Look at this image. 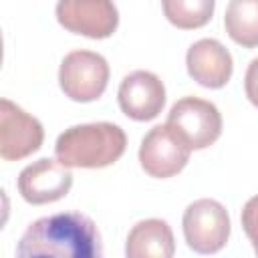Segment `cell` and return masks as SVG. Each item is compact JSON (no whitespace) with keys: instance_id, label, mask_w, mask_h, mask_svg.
I'll list each match as a JSON object with an SVG mask.
<instances>
[{"instance_id":"10","label":"cell","mask_w":258,"mask_h":258,"mask_svg":"<svg viewBox=\"0 0 258 258\" xmlns=\"http://www.w3.org/2000/svg\"><path fill=\"white\" fill-rule=\"evenodd\" d=\"M117 99L127 117L135 121H151L165 105V87L155 73L133 71L123 77Z\"/></svg>"},{"instance_id":"8","label":"cell","mask_w":258,"mask_h":258,"mask_svg":"<svg viewBox=\"0 0 258 258\" xmlns=\"http://www.w3.org/2000/svg\"><path fill=\"white\" fill-rule=\"evenodd\" d=\"M56 20L69 32L107 38L117 30L119 12L113 0H58Z\"/></svg>"},{"instance_id":"2","label":"cell","mask_w":258,"mask_h":258,"mask_svg":"<svg viewBox=\"0 0 258 258\" xmlns=\"http://www.w3.org/2000/svg\"><path fill=\"white\" fill-rule=\"evenodd\" d=\"M127 147L125 131L109 121L83 123L64 129L54 145V155L67 167L99 169L115 163Z\"/></svg>"},{"instance_id":"15","label":"cell","mask_w":258,"mask_h":258,"mask_svg":"<svg viewBox=\"0 0 258 258\" xmlns=\"http://www.w3.org/2000/svg\"><path fill=\"white\" fill-rule=\"evenodd\" d=\"M242 228H244L248 240L252 242L254 252L258 254V196L250 198L244 204V210H242Z\"/></svg>"},{"instance_id":"5","label":"cell","mask_w":258,"mask_h":258,"mask_svg":"<svg viewBox=\"0 0 258 258\" xmlns=\"http://www.w3.org/2000/svg\"><path fill=\"white\" fill-rule=\"evenodd\" d=\"M191 145L171 125H155L141 139L139 163L151 177H171L179 173L189 161Z\"/></svg>"},{"instance_id":"3","label":"cell","mask_w":258,"mask_h":258,"mask_svg":"<svg viewBox=\"0 0 258 258\" xmlns=\"http://www.w3.org/2000/svg\"><path fill=\"white\" fill-rule=\"evenodd\" d=\"M187 246L198 254H216L230 236V216L226 208L210 198L191 202L181 218Z\"/></svg>"},{"instance_id":"4","label":"cell","mask_w":258,"mask_h":258,"mask_svg":"<svg viewBox=\"0 0 258 258\" xmlns=\"http://www.w3.org/2000/svg\"><path fill=\"white\" fill-rule=\"evenodd\" d=\"M109 83V64L105 56L93 50L69 52L58 69V85L62 93L77 103L97 101Z\"/></svg>"},{"instance_id":"1","label":"cell","mask_w":258,"mask_h":258,"mask_svg":"<svg viewBox=\"0 0 258 258\" xmlns=\"http://www.w3.org/2000/svg\"><path fill=\"white\" fill-rule=\"evenodd\" d=\"M16 256L99 258L103 256L101 234L95 222L81 212H60L38 218L22 234Z\"/></svg>"},{"instance_id":"7","label":"cell","mask_w":258,"mask_h":258,"mask_svg":"<svg viewBox=\"0 0 258 258\" xmlns=\"http://www.w3.org/2000/svg\"><path fill=\"white\" fill-rule=\"evenodd\" d=\"M44 139L40 121L10 99L0 101V157L18 161L38 151Z\"/></svg>"},{"instance_id":"9","label":"cell","mask_w":258,"mask_h":258,"mask_svg":"<svg viewBox=\"0 0 258 258\" xmlns=\"http://www.w3.org/2000/svg\"><path fill=\"white\" fill-rule=\"evenodd\" d=\"M73 173L58 159L40 157L26 165L18 175V194L32 206L52 204L71 191Z\"/></svg>"},{"instance_id":"11","label":"cell","mask_w":258,"mask_h":258,"mask_svg":"<svg viewBox=\"0 0 258 258\" xmlns=\"http://www.w3.org/2000/svg\"><path fill=\"white\" fill-rule=\"evenodd\" d=\"M185 64L189 77L206 89H222L234 71L232 54L216 38H202L187 48Z\"/></svg>"},{"instance_id":"12","label":"cell","mask_w":258,"mask_h":258,"mask_svg":"<svg viewBox=\"0 0 258 258\" xmlns=\"http://www.w3.org/2000/svg\"><path fill=\"white\" fill-rule=\"evenodd\" d=\"M173 252V232L165 220H141L131 228L127 236V258H171Z\"/></svg>"},{"instance_id":"14","label":"cell","mask_w":258,"mask_h":258,"mask_svg":"<svg viewBox=\"0 0 258 258\" xmlns=\"http://www.w3.org/2000/svg\"><path fill=\"white\" fill-rule=\"evenodd\" d=\"M161 4L165 18L181 30L206 26L216 8V0H161Z\"/></svg>"},{"instance_id":"13","label":"cell","mask_w":258,"mask_h":258,"mask_svg":"<svg viewBox=\"0 0 258 258\" xmlns=\"http://www.w3.org/2000/svg\"><path fill=\"white\" fill-rule=\"evenodd\" d=\"M224 26L236 44L244 48L258 46V0H230Z\"/></svg>"},{"instance_id":"6","label":"cell","mask_w":258,"mask_h":258,"mask_svg":"<svg viewBox=\"0 0 258 258\" xmlns=\"http://www.w3.org/2000/svg\"><path fill=\"white\" fill-rule=\"evenodd\" d=\"M165 123L179 131L191 149H206L214 145L222 133V115L218 107L198 97H183L175 101Z\"/></svg>"},{"instance_id":"16","label":"cell","mask_w":258,"mask_h":258,"mask_svg":"<svg viewBox=\"0 0 258 258\" xmlns=\"http://www.w3.org/2000/svg\"><path fill=\"white\" fill-rule=\"evenodd\" d=\"M244 91L248 101L258 107V58H252L248 69H246V77H244Z\"/></svg>"}]
</instances>
